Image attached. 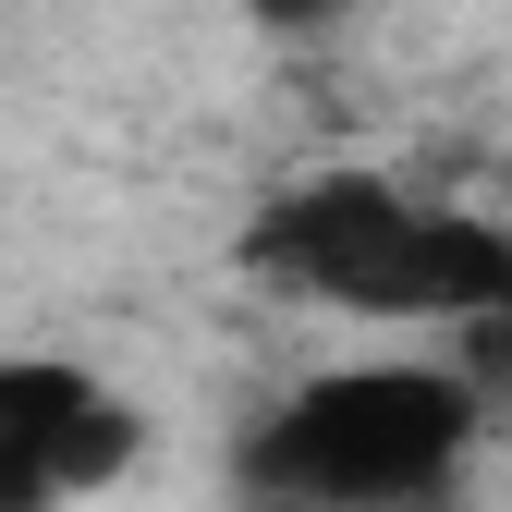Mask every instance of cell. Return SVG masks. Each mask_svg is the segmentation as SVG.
I'll use <instances>...</instances> for the list:
<instances>
[{"instance_id":"obj_1","label":"cell","mask_w":512,"mask_h":512,"mask_svg":"<svg viewBox=\"0 0 512 512\" xmlns=\"http://www.w3.org/2000/svg\"><path fill=\"white\" fill-rule=\"evenodd\" d=\"M244 269L330 317H366V330L476 342L488 317H512V232L488 208H452L427 183L378 171V159H330V171L281 183L244 232Z\"/></svg>"},{"instance_id":"obj_2","label":"cell","mask_w":512,"mask_h":512,"mask_svg":"<svg viewBox=\"0 0 512 512\" xmlns=\"http://www.w3.org/2000/svg\"><path fill=\"white\" fill-rule=\"evenodd\" d=\"M488 391L452 366L378 354V366H317L244 427V500L256 512H452L488 439Z\"/></svg>"},{"instance_id":"obj_3","label":"cell","mask_w":512,"mask_h":512,"mask_svg":"<svg viewBox=\"0 0 512 512\" xmlns=\"http://www.w3.org/2000/svg\"><path fill=\"white\" fill-rule=\"evenodd\" d=\"M147 415L74 354H0V512H74L135 476Z\"/></svg>"},{"instance_id":"obj_5","label":"cell","mask_w":512,"mask_h":512,"mask_svg":"<svg viewBox=\"0 0 512 512\" xmlns=\"http://www.w3.org/2000/svg\"><path fill=\"white\" fill-rule=\"evenodd\" d=\"M256 25H330V13H354V0H244Z\"/></svg>"},{"instance_id":"obj_4","label":"cell","mask_w":512,"mask_h":512,"mask_svg":"<svg viewBox=\"0 0 512 512\" xmlns=\"http://www.w3.org/2000/svg\"><path fill=\"white\" fill-rule=\"evenodd\" d=\"M464 378H476L488 403H512V317H488V330L464 342Z\"/></svg>"}]
</instances>
